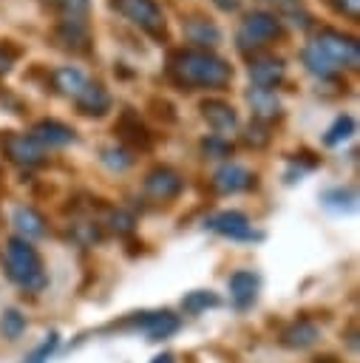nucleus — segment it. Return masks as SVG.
<instances>
[{
	"mask_svg": "<svg viewBox=\"0 0 360 363\" xmlns=\"http://www.w3.org/2000/svg\"><path fill=\"white\" fill-rule=\"evenodd\" d=\"M167 77L181 88H215L224 91L232 82V65L207 48H179L167 60Z\"/></svg>",
	"mask_w": 360,
	"mask_h": 363,
	"instance_id": "nucleus-1",
	"label": "nucleus"
},
{
	"mask_svg": "<svg viewBox=\"0 0 360 363\" xmlns=\"http://www.w3.org/2000/svg\"><path fill=\"white\" fill-rule=\"evenodd\" d=\"M0 255H3L6 275L20 289H26V292H43L45 289L48 275H45V267H43V258L26 238H9L3 244Z\"/></svg>",
	"mask_w": 360,
	"mask_h": 363,
	"instance_id": "nucleus-2",
	"label": "nucleus"
},
{
	"mask_svg": "<svg viewBox=\"0 0 360 363\" xmlns=\"http://www.w3.org/2000/svg\"><path fill=\"white\" fill-rule=\"evenodd\" d=\"M315 51L337 71V68H357V40L337 31V28H320L312 40Z\"/></svg>",
	"mask_w": 360,
	"mask_h": 363,
	"instance_id": "nucleus-3",
	"label": "nucleus"
},
{
	"mask_svg": "<svg viewBox=\"0 0 360 363\" xmlns=\"http://www.w3.org/2000/svg\"><path fill=\"white\" fill-rule=\"evenodd\" d=\"M283 28H281V20L269 11H249L241 26H238V48L241 51H249V48H261V45H269L275 40H281Z\"/></svg>",
	"mask_w": 360,
	"mask_h": 363,
	"instance_id": "nucleus-4",
	"label": "nucleus"
},
{
	"mask_svg": "<svg viewBox=\"0 0 360 363\" xmlns=\"http://www.w3.org/2000/svg\"><path fill=\"white\" fill-rule=\"evenodd\" d=\"M111 6L119 14H125L128 20H133L156 43H164L167 40V23H164V14H162V9H159L156 0H113Z\"/></svg>",
	"mask_w": 360,
	"mask_h": 363,
	"instance_id": "nucleus-5",
	"label": "nucleus"
},
{
	"mask_svg": "<svg viewBox=\"0 0 360 363\" xmlns=\"http://www.w3.org/2000/svg\"><path fill=\"white\" fill-rule=\"evenodd\" d=\"M0 150L9 162L20 167H37L45 162V150L26 133L20 130H0Z\"/></svg>",
	"mask_w": 360,
	"mask_h": 363,
	"instance_id": "nucleus-6",
	"label": "nucleus"
},
{
	"mask_svg": "<svg viewBox=\"0 0 360 363\" xmlns=\"http://www.w3.org/2000/svg\"><path fill=\"white\" fill-rule=\"evenodd\" d=\"M119 326L122 329H139L150 340H162V337L176 335L179 326H181V320H179V315H173V312L164 309V312H142V315H133V318H128Z\"/></svg>",
	"mask_w": 360,
	"mask_h": 363,
	"instance_id": "nucleus-7",
	"label": "nucleus"
},
{
	"mask_svg": "<svg viewBox=\"0 0 360 363\" xmlns=\"http://www.w3.org/2000/svg\"><path fill=\"white\" fill-rule=\"evenodd\" d=\"M51 43L62 51H71V54H88L94 45L85 20H60L51 28Z\"/></svg>",
	"mask_w": 360,
	"mask_h": 363,
	"instance_id": "nucleus-8",
	"label": "nucleus"
},
{
	"mask_svg": "<svg viewBox=\"0 0 360 363\" xmlns=\"http://www.w3.org/2000/svg\"><path fill=\"white\" fill-rule=\"evenodd\" d=\"M184 190V179L173 170V167H153L147 176H145V193L153 199V201H173L179 199V193Z\"/></svg>",
	"mask_w": 360,
	"mask_h": 363,
	"instance_id": "nucleus-9",
	"label": "nucleus"
},
{
	"mask_svg": "<svg viewBox=\"0 0 360 363\" xmlns=\"http://www.w3.org/2000/svg\"><path fill=\"white\" fill-rule=\"evenodd\" d=\"M207 227L224 238H232V241H249V238H258V233L252 230L249 218L241 213V210H221L215 216L207 218Z\"/></svg>",
	"mask_w": 360,
	"mask_h": 363,
	"instance_id": "nucleus-10",
	"label": "nucleus"
},
{
	"mask_svg": "<svg viewBox=\"0 0 360 363\" xmlns=\"http://www.w3.org/2000/svg\"><path fill=\"white\" fill-rule=\"evenodd\" d=\"M113 133H119V139L130 147H139V150H147L150 147V130L145 128V122L139 119V113L133 108H125L119 116H116V125H113Z\"/></svg>",
	"mask_w": 360,
	"mask_h": 363,
	"instance_id": "nucleus-11",
	"label": "nucleus"
},
{
	"mask_svg": "<svg viewBox=\"0 0 360 363\" xmlns=\"http://www.w3.org/2000/svg\"><path fill=\"white\" fill-rule=\"evenodd\" d=\"M283 74H286V65H283V60L275 57V54H258V57L249 60V77H252L255 88L272 91V88L283 79Z\"/></svg>",
	"mask_w": 360,
	"mask_h": 363,
	"instance_id": "nucleus-12",
	"label": "nucleus"
},
{
	"mask_svg": "<svg viewBox=\"0 0 360 363\" xmlns=\"http://www.w3.org/2000/svg\"><path fill=\"white\" fill-rule=\"evenodd\" d=\"M213 187H215L218 193H224V196H227V193H244V190L255 187V173L247 170L244 164L230 162V164H224V167L215 170Z\"/></svg>",
	"mask_w": 360,
	"mask_h": 363,
	"instance_id": "nucleus-13",
	"label": "nucleus"
},
{
	"mask_svg": "<svg viewBox=\"0 0 360 363\" xmlns=\"http://www.w3.org/2000/svg\"><path fill=\"white\" fill-rule=\"evenodd\" d=\"M74 105H77V111H79L82 116H102V113L111 111L113 99H111V94L105 91V85H99V82H85V85L79 88V94L74 96Z\"/></svg>",
	"mask_w": 360,
	"mask_h": 363,
	"instance_id": "nucleus-14",
	"label": "nucleus"
},
{
	"mask_svg": "<svg viewBox=\"0 0 360 363\" xmlns=\"http://www.w3.org/2000/svg\"><path fill=\"white\" fill-rule=\"evenodd\" d=\"M198 111H201V116L207 119V125H210L218 136L235 130V125H238L235 108H232L230 102H224V99H204V102L198 105Z\"/></svg>",
	"mask_w": 360,
	"mask_h": 363,
	"instance_id": "nucleus-15",
	"label": "nucleus"
},
{
	"mask_svg": "<svg viewBox=\"0 0 360 363\" xmlns=\"http://www.w3.org/2000/svg\"><path fill=\"white\" fill-rule=\"evenodd\" d=\"M31 139L43 147V145H48V147H62V145H68V142H74V128H68L65 122H60V119H40L37 125H34V130H31Z\"/></svg>",
	"mask_w": 360,
	"mask_h": 363,
	"instance_id": "nucleus-16",
	"label": "nucleus"
},
{
	"mask_svg": "<svg viewBox=\"0 0 360 363\" xmlns=\"http://www.w3.org/2000/svg\"><path fill=\"white\" fill-rule=\"evenodd\" d=\"M247 102H249V108H252L255 122L269 125L272 119H281V102H278L275 91H266V88H252V91H247Z\"/></svg>",
	"mask_w": 360,
	"mask_h": 363,
	"instance_id": "nucleus-17",
	"label": "nucleus"
},
{
	"mask_svg": "<svg viewBox=\"0 0 360 363\" xmlns=\"http://www.w3.org/2000/svg\"><path fill=\"white\" fill-rule=\"evenodd\" d=\"M227 286H230V298L235 301V306L247 309L255 301V295H258V275L249 272V269H238V272L230 275Z\"/></svg>",
	"mask_w": 360,
	"mask_h": 363,
	"instance_id": "nucleus-18",
	"label": "nucleus"
},
{
	"mask_svg": "<svg viewBox=\"0 0 360 363\" xmlns=\"http://www.w3.org/2000/svg\"><path fill=\"white\" fill-rule=\"evenodd\" d=\"M317 337H320V329L312 320H306V318L295 320L292 326H286L281 332V343L286 349H309L312 343H317Z\"/></svg>",
	"mask_w": 360,
	"mask_h": 363,
	"instance_id": "nucleus-19",
	"label": "nucleus"
},
{
	"mask_svg": "<svg viewBox=\"0 0 360 363\" xmlns=\"http://www.w3.org/2000/svg\"><path fill=\"white\" fill-rule=\"evenodd\" d=\"M11 218H14V227L23 233V238H26V241H28V238H43V235L48 233L45 218H43L34 207H17Z\"/></svg>",
	"mask_w": 360,
	"mask_h": 363,
	"instance_id": "nucleus-20",
	"label": "nucleus"
},
{
	"mask_svg": "<svg viewBox=\"0 0 360 363\" xmlns=\"http://www.w3.org/2000/svg\"><path fill=\"white\" fill-rule=\"evenodd\" d=\"M184 34H187L190 43H196V48H207V45H215V43L221 40L218 26L210 23V20H204V17L190 20V23L184 26Z\"/></svg>",
	"mask_w": 360,
	"mask_h": 363,
	"instance_id": "nucleus-21",
	"label": "nucleus"
},
{
	"mask_svg": "<svg viewBox=\"0 0 360 363\" xmlns=\"http://www.w3.org/2000/svg\"><path fill=\"white\" fill-rule=\"evenodd\" d=\"M51 82H54L57 91H62V94H68V96H77L79 88H82L88 79H85V74H82L79 68H74V65H60V68L51 74Z\"/></svg>",
	"mask_w": 360,
	"mask_h": 363,
	"instance_id": "nucleus-22",
	"label": "nucleus"
},
{
	"mask_svg": "<svg viewBox=\"0 0 360 363\" xmlns=\"http://www.w3.org/2000/svg\"><path fill=\"white\" fill-rule=\"evenodd\" d=\"M48 11H54L60 20H85L91 3L88 0H43Z\"/></svg>",
	"mask_w": 360,
	"mask_h": 363,
	"instance_id": "nucleus-23",
	"label": "nucleus"
},
{
	"mask_svg": "<svg viewBox=\"0 0 360 363\" xmlns=\"http://www.w3.org/2000/svg\"><path fill=\"white\" fill-rule=\"evenodd\" d=\"M218 303H221V298H218L215 292H210V289H196V292H187V295L181 298V309L190 312V315H198V312L213 309V306H218Z\"/></svg>",
	"mask_w": 360,
	"mask_h": 363,
	"instance_id": "nucleus-24",
	"label": "nucleus"
},
{
	"mask_svg": "<svg viewBox=\"0 0 360 363\" xmlns=\"http://www.w3.org/2000/svg\"><path fill=\"white\" fill-rule=\"evenodd\" d=\"M351 133H354V119H351L349 113H346V116H337V119H334V125L326 130V136H323V145H326V147H334V145L346 142Z\"/></svg>",
	"mask_w": 360,
	"mask_h": 363,
	"instance_id": "nucleus-25",
	"label": "nucleus"
},
{
	"mask_svg": "<svg viewBox=\"0 0 360 363\" xmlns=\"http://www.w3.org/2000/svg\"><path fill=\"white\" fill-rule=\"evenodd\" d=\"M0 329L9 340H17L23 332H26V315L17 312V309H6L3 318H0Z\"/></svg>",
	"mask_w": 360,
	"mask_h": 363,
	"instance_id": "nucleus-26",
	"label": "nucleus"
},
{
	"mask_svg": "<svg viewBox=\"0 0 360 363\" xmlns=\"http://www.w3.org/2000/svg\"><path fill=\"white\" fill-rule=\"evenodd\" d=\"M201 153L204 156H213V159H224V156L232 153V142L224 139V136H218V133H213V136L201 139Z\"/></svg>",
	"mask_w": 360,
	"mask_h": 363,
	"instance_id": "nucleus-27",
	"label": "nucleus"
},
{
	"mask_svg": "<svg viewBox=\"0 0 360 363\" xmlns=\"http://www.w3.org/2000/svg\"><path fill=\"white\" fill-rule=\"evenodd\" d=\"M102 162L111 167V170H128L133 164V156L122 147H105L102 150Z\"/></svg>",
	"mask_w": 360,
	"mask_h": 363,
	"instance_id": "nucleus-28",
	"label": "nucleus"
},
{
	"mask_svg": "<svg viewBox=\"0 0 360 363\" xmlns=\"http://www.w3.org/2000/svg\"><path fill=\"white\" fill-rule=\"evenodd\" d=\"M23 57V45H17L14 40H0V74H9L14 60Z\"/></svg>",
	"mask_w": 360,
	"mask_h": 363,
	"instance_id": "nucleus-29",
	"label": "nucleus"
},
{
	"mask_svg": "<svg viewBox=\"0 0 360 363\" xmlns=\"http://www.w3.org/2000/svg\"><path fill=\"white\" fill-rule=\"evenodd\" d=\"M57 343H60V335L51 332V335H48V337H45V340H43V343L23 360V363H48V357H51V352L57 349Z\"/></svg>",
	"mask_w": 360,
	"mask_h": 363,
	"instance_id": "nucleus-30",
	"label": "nucleus"
},
{
	"mask_svg": "<svg viewBox=\"0 0 360 363\" xmlns=\"http://www.w3.org/2000/svg\"><path fill=\"white\" fill-rule=\"evenodd\" d=\"M244 142H247L249 147H264V145L269 142V128H266L264 122H255V119H252V125H249L247 133H244Z\"/></svg>",
	"mask_w": 360,
	"mask_h": 363,
	"instance_id": "nucleus-31",
	"label": "nucleus"
},
{
	"mask_svg": "<svg viewBox=\"0 0 360 363\" xmlns=\"http://www.w3.org/2000/svg\"><path fill=\"white\" fill-rule=\"evenodd\" d=\"M108 224H111V230H113V233L128 235V233L133 230V216H130V213H125V210H113V213L108 216Z\"/></svg>",
	"mask_w": 360,
	"mask_h": 363,
	"instance_id": "nucleus-32",
	"label": "nucleus"
},
{
	"mask_svg": "<svg viewBox=\"0 0 360 363\" xmlns=\"http://www.w3.org/2000/svg\"><path fill=\"white\" fill-rule=\"evenodd\" d=\"M337 14H343V17H349V20H357V14H360V0H326Z\"/></svg>",
	"mask_w": 360,
	"mask_h": 363,
	"instance_id": "nucleus-33",
	"label": "nucleus"
},
{
	"mask_svg": "<svg viewBox=\"0 0 360 363\" xmlns=\"http://www.w3.org/2000/svg\"><path fill=\"white\" fill-rule=\"evenodd\" d=\"M150 111H153L159 119H164V122H173V119H176V108H173L167 99H162V96H153V99H150Z\"/></svg>",
	"mask_w": 360,
	"mask_h": 363,
	"instance_id": "nucleus-34",
	"label": "nucleus"
},
{
	"mask_svg": "<svg viewBox=\"0 0 360 363\" xmlns=\"http://www.w3.org/2000/svg\"><path fill=\"white\" fill-rule=\"evenodd\" d=\"M77 238L82 244H94V241H99V227L96 224H77Z\"/></svg>",
	"mask_w": 360,
	"mask_h": 363,
	"instance_id": "nucleus-35",
	"label": "nucleus"
},
{
	"mask_svg": "<svg viewBox=\"0 0 360 363\" xmlns=\"http://www.w3.org/2000/svg\"><path fill=\"white\" fill-rule=\"evenodd\" d=\"M221 11H238V6H241V0H213Z\"/></svg>",
	"mask_w": 360,
	"mask_h": 363,
	"instance_id": "nucleus-36",
	"label": "nucleus"
},
{
	"mask_svg": "<svg viewBox=\"0 0 360 363\" xmlns=\"http://www.w3.org/2000/svg\"><path fill=\"white\" fill-rule=\"evenodd\" d=\"M150 363H176V360H173V354H167V352H164V354H156Z\"/></svg>",
	"mask_w": 360,
	"mask_h": 363,
	"instance_id": "nucleus-37",
	"label": "nucleus"
},
{
	"mask_svg": "<svg viewBox=\"0 0 360 363\" xmlns=\"http://www.w3.org/2000/svg\"><path fill=\"white\" fill-rule=\"evenodd\" d=\"M266 3H278V6H286V9H289V6H295L298 0H266Z\"/></svg>",
	"mask_w": 360,
	"mask_h": 363,
	"instance_id": "nucleus-38",
	"label": "nucleus"
},
{
	"mask_svg": "<svg viewBox=\"0 0 360 363\" xmlns=\"http://www.w3.org/2000/svg\"><path fill=\"white\" fill-rule=\"evenodd\" d=\"M315 363H337L332 354H326V357H315Z\"/></svg>",
	"mask_w": 360,
	"mask_h": 363,
	"instance_id": "nucleus-39",
	"label": "nucleus"
}]
</instances>
